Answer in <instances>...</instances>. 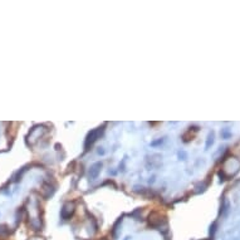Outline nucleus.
Masks as SVG:
<instances>
[{
    "label": "nucleus",
    "mask_w": 240,
    "mask_h": 240,
    "mask_svg": "<svg viewBox=\"0 0 240 240\" xmlns=\"http://www.w3.org/2000/svg\"><path fill=\"white\" fill-rule=\"evenodd\" d=\"M101 166H102L101 163H96L95 166L91 168V176H92V177H96V176H97V172L100 171V167H101Z\"/></svg>",
    "instance_id": "f257e3e1"
}]
</instances>
